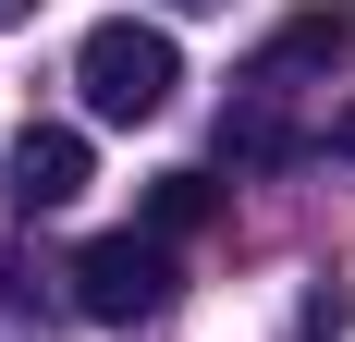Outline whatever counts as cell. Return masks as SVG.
<instances>
[{
    "label": "cell",
    "instance_id": "cell-4",
    "mask_svg": "<svg viewBox=\"0 0 355 342\" xmlns=\"http://www.w3.org/2000/svg\"><path fill=\"white\" fill-rule=\"evenodd\" d=\"M209 208H220V183H209V171H159V183H147V244H184Z\"/></svg>",
    "mask_w": 355,
    "mask_h": 342
},
{
    "label": "cell",
    "instance_id": "cell-7",
    "mask_svg": "<svg viewBox=\"0 0 355 342\" xmlns=\"http://www.w3.org/2000/svg\"><path fill=\"white\" fill-rule=\"evenodd\" d=\"M172 12H220V0H172Z\"/></svg>",
    "mask_w": 355,
    "mask_h": 342
},
{
    "label": "cell",
    "instance_id": "cell-5",
    "mask_svg": "<svg viewBox=\"0 0 355 342\" xmlns=\"http://www.w3.org/2000/svg\"><path fill=\"white\" fill-rule=\"evenodd\" d=\"M331 147H343V159H355V98H343V110H331Z\"/></svg>",
    "mask_w": 355,
    "mask_h": 342
},
{
    "label": "cell",
    "instance_id": "cell-3",
    "mask_svg": "<svg viewBox=\"0 0 355 342\" xmlns=\"http://www.w3.org/2000/svg\"><path fill=\"white\" fill-rule=\"evenodd\" d=\"M86 183H98V159H86V135H73V123H25V135L0 147V196L25 208V220H49V208H73Z\"/></svg>",
    "mask_w": 355,
    "mask_h": 342
},
{
    "label": "cell",
    "instance_id": "cell-1",
    "mask_svg": "<svg viewBox=\"0 0 355 342\" xmlns=\"http://www.w3.org/2000/svg\"><path fill=\"white\" fill-rule=\"evenodd\" d=\"M73 86H86L98 123H159L172 86H184V49H172V25L110 12V25H86V49H73Z\"/></svg>",
    "mask_w": 355,
    "mask_h": 342
},
{
    "label": "cell",
    "instance_id": "cell-6",
    "mask_svg": "<svg viewBox=\"0 0 355 342\" xmlns=\"http://www.w3.org/2000/svg\"><path fill=\"white\" fill-rule=\"evenodd\" d=\"M25 12H37V0H0V37H12V25H25Z\"/></svg>",
    "mask_w": 355,
    "mask_h": 342
},
{
    "label": "cell",
    "instance_id": "cell-2",
    "mask_svg": "<svg viewBox=\"0 0 355 342\" xmlns=\"http://www.w3.org/2000/svg\"><path fill=\"white\" fill-rule=\"evenodd\" d=\"M73 306L86 318H110V330H123V318H159L172 306V244H147V233H98V244H73Z\"/></svg>",
    "mask_w": 355,
    "mask_h": 342
}]
</instances>
